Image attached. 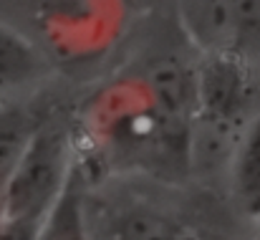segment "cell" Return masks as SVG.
Wrapping results in <instances>:
<instances>
[{"mask_svg": "<svg viewBox=\"0 0 260 240\" xmlns=\"http://www.w3.org/2000/svg\"><path fill=\"white\" fill-rule=\"evenodd\" d=\"M76 169L86 185L147 177L189 185V164L174 149L152 83L137 61L119 64L84 86L69 109Z\"/></svg>", "mask_w": 260, "mask_h": 240, "instance_id": "6da1fadb", "label": "cell"}, {"mask_svg": "<svg viewBox=\"0 0 260 240\" xmlns=\"http://www.w3.org/2000/svg\"><path fill=\"white\" fill-rule=\"evenodd\" d=\"M189 185L147 177L84 182L91 240H233V228L248 230L222 195H212L205 187L194 197Z\"/></svg>", "mask_w": 260, "mask_h": 240, "instance_id": "7a4b0ae2", "label": "cell"}, {"mask_svg": "<svg viewBox=\"0 0 260 240\" xmlns=\"http://www.w3.org/2000/svg\"><path fill=\"white\" fill-rule=\"evenodd\" d=\"M0 20L15 28L56 71L88 86L111 69L137 25L134 0H0Z\"/></svg>", "mask_w": 260, "mask_h": 240, "instance_id": "3957f363", "label": "cell"}, {"mask_svg": "<svg viewBox=\"0 0 260 240\" xmlns=\"http://www.w3.org/2000/svg\"><path fill=\"white\" fill-rule=\"evenodd\" d=\"M182 38L197 53L260 66V0H174Z\"/></svg>", "mask_w": 260, "mask_h": 240, "instance_id": "277c9868", "label": "cell"}, {"mask_svg": "<svg viewBox=\"0 0 260 240\" xmlns=\"http://www.w3.org/2000/svg\"><path fill=\"white\" fill-rule=\"evenodd\" d=\"M58 81L51 64L0 20V106L38 101Z\"/></svg>", "mask_w": 260, "mask_h": 240, "instance_id": "5b68a950", "label": "cell"}, {"mask_svg": "<svg viewBox=\"0 0 260 240\" xmlns=\"http://www.w3.org/2000/svg\"><path fill=\"white\" fill-rule=\"evenodd\" d=\"M220 195L233 215L253 233L260 230V109L240 132L225 172Z\"/></svg>", "mask_w": 260, "mask_h": 240, "instance_id": "8992f818", "label": "cell"}, {"mask_svg": "<svg viewBox=\"0 0 260 240\" xmlns=\"http://www.w3.org/2000/svg\"><path fill=\"white\" fill-rule=\"evenodd\" d=\"M48 109L51 106H41V99L30 104L0 106V207L15 164L20 162L33 132L38 129Z\"/></svg>", "mask_w": 260, "mask_h": 240, "instance_id": "52a82bcc", "label": "cell"}, {"mask_svg": "<svg viewBox=\"0 0 260 240\" xmlns=\"http://www.w3.org/2000/svg\"><path fill=\"white\" fill-rule=\"evenodd\" d=\"M38 240H91L84 213V182L76 169L69 190L58 200V205L51 210L48 220L43 223Z\"/></svg>", "mask_w": 260, "mask_h": 240, "instance_id": "ba28073f", "label": "cell"}]
</instances>
